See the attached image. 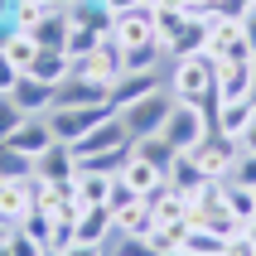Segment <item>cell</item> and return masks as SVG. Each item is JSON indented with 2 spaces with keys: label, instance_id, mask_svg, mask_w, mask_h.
<instances>
[{
  "label": "cell",
  "instance_id": "6da1fadb",
  "mask_svg": "<svg viewBox=\"0 0 256 256\" xmlns=\"http://www.w3.org/2000/svg\"><path fill=\"white\" fill-rule=\"evenodd\" d=\"M170 92L179 102H198V106L218 112V63L208 54L170 58Z\"/></svg>",
  "mask_w": 256,
  "mask_h": 256
},
{
  "label": "cell",
  "instance_id": "7a4b0ae2",
  "mask_svg": "<svg viewBox=\"0 0 256 256\" xmlns=\"http://www.w3.org/2000/svg\"><path fill=\"white\" fill-rule=\"evenodd\" d=\"M160 136H164L174 150H194V145H203L213 136V112L198 106V102H179L174 97V112H170V121H164Z\"/></svg>",
  "mask_w": 256,
  "mask_h": 256
},
{
  "label": "cell",
  "instance_id": "3957f363",
  "mask_svg": "<svg viewBox=\"0 0 256 256\" xmlns=\"http://www.w3.org/2000/svg\"><path fill=\"white\" fill-rule=\"evenodd\" d=\"M170 112H174V92H150V97H140L136 106H126V112H116L121 121H126V130H130V140H140V136H160L164 130V121H170Z\"/></svg>",
  "mask_w": 256,
  "mask_h": 256
},
{
  "label": "cell",
  "instance_id": "277c9868",
  "mask_svg": "<svg viewBox=\"0 0 256 256\" xmlns=\"http://www.w3.org/2000/svg\"><path fill=\"white\" fill-rule=\"evenodd\" d=\"M106 116H116L112 102H97V106H54L48 112V126H54V140H82L92 126H102Z\"/></svg>",
  "mask_w": 256,
  "mask_h": 256
},
{
  "label": "cell",
  "instance_id": "5b68a950",
  "mask_svg": "<svg viewBox=\"0 0 256 256\" xmlns=\"http://www.w3.org/2000/svg\"><path fill=\"white\" fill-rule=\"evenodd\" d=\"M72 72H78V78H97V82H116V78L126 72V48L106 34L87 58H72Z\"/></svg>",
  "mask_w": 256,
  "mask_h": 256
},
{
  "label": "cell",
  "instance_id": "8992f818",
  "mask_svg": "<svg viewBox=\"0 0 256 256\" xmlns=\"http://www.w3.org/2000/svg\"><path fill=\"white\" fill-rule=\"evenodd\" d=\"M237 155H242V140H232V136H222V130H213L203 145H194V160H198V170L208 174V179H228Z\"/></svg>",
  "mask_w": 256,
  "mask_h": 256
},
{
  "label": "cell",
  "instance_id": "52a82bcc",
  "mask_svg": "<svg viewBox=\"0 0 256 256\" xmlns=\"http://www.w3.org/2000/svg\"><path fill=\"white\" fill-rule=\"evenodd\" d=\"M130 145V130H126V121L121 116H106L102 126H92L82 136V140H72V155L78 160H87V155H106V150H126Z\"/></svg>",
  "mask_w": 256,
  "mask_h": 256
},
{
  "label": "cell",
  "instance_id": "ba28073f",
  "mask_svg": "<svg viewBox=\"0 0 256 256\" xmlns=\"http://www.w3.org/2000/svg\"><path fill=\"white\" fill-rule=\"evenodd\" d=\"M256 58H228L218 63V102H252Z\"/></svg>",
  "mask_w": 256,
  "mask_h": 256
},
{
  "label": "cell",
  "instance_id": "9c48e42d",
  "mask_svg": "<svg viewBox=\"0 0 256 256\" xmlns=\"http://www.w3.org/2000/svg\"><path fill=\"white\" fill-rule=\"evenodd\" d=\"M112 39L121 48H140V44L155 39V5H136V10L116 14L112 20Z\"/></svg>",
  "mask_w": 256,
  "mask_h": 256
},
{
  "label": "cell",
  "instance_id": "30bf717a",
  "mask_svg": "<svg viewBox=\"0 0 256 256\" xmlns=\"http://www.w3.org/2000/svg\"><path fill=\"white\" fill-rule=\"evenodd\" d=\"M34 179H44V184H72V179H78V155H72V145L54 140L44 155H34Z\"/></svg>",
  "mask_w": 256,
  "mask_h": 256
},
{
  "label": "cell",
  "instance_id": "8fae6325",
  "mask_svg": "<svg viewBox=\"0 0 256 256\" xmlns=\"http://www.w3.org/2000/svg\"><path fill=\"white\" fill-rule=\"evenodd\" d=\"M97 102H112V82L68 72V82H58V102L54 106H97Z\"/></svg>",
  "mask_w": 256,
  "mask_h": 256
},
{
  "label": "cell",
  "instance_id": "7c38bea8",
  "mask_svg": "<svg viewBox=\"0 0 256 256\" xmlns=\"http://www.w3.org/2000/svg\"><path fill=\"white\" fill-rule=\"evenodd\" d=\"M160 72L150 68V72H121V78H116L112 82V106L116 112H126V106H136V102L140 97H150V92H160Z\"/></svg>",
  "mask_w": 256,
  "mask_h": 256
},
{
  "label": "cell",
  "instance_id": "4fadbf2b",
  "mask_svg": "<svg viewBox=\"0 0 256 256\" xmlns=\"http://www.w3.org/2000/svg\"><path fill=\"white\" fill-rule=\"evenodd\" d=\"M29 208H34V174L29 179H0V218L20 222Z\"/></svg>",
  "mask_w": 256,
  "mask_h": 256
},
{
  "label": "cell",
  "instance_id": "5bb4252c",
  "mask_svg": "<svg viewBox=\"0 0 256 256\" xmlns=\"http://www.w3.org/2000/svg\"><path fill=\"white\" fill-rule=\"evenodd\" d=\"M10 97L20 102L29 116H48V112H54V102H58V87H54V82H39V78H29V72H24Z\"/></svg>",
  "mask_w": 256,
  "mask_h": 256
},
{
  "label": "cell",
  "instance_id": "9a60e30c",
  "mask_svg": "<svg viewBox=\"0 0 256 256\" xmlns=\"http://www.w3.org/2000/svg\"><path fill=\"white\" fill-rule=\"evenodd\" d=\"M5 145L24 150V155H44V150L54 145V126H48V116H24V121H20V130H14Z\"/></svg>",
  "mask_w": 256,
  "mask_h": 256
},
{
  "label": "cell",
  "instance_id": "2e32d148",
  "mask_svg": "<svg viewBox=\"0 0 256 256\" xmlns=\"http://www.w3.org/2000/svg\"><path fill=\"white\" fill-rule=\"evenodd\" d=\"M203 48H208V14H188V24L164 44L170 58H188V54H203Z\"/></svg>",
  "mask_w": 256,
  "mask_h": 256
},
{
  "label": "cell",
  "instance_id": "e0dca14e",
  "mask_svg": "<svg viewBox=\"0 0 256 256\" xmlns=\"http://www.w3.org/2000/svg\"><path fill=\"white\" fill-rule=\"evenodd\" d=\"M68 29H72V14L54 5V10L39 14V24L29 29V34H34V44H39V48H63V44H68Z\"/></svg>",
  "mask_w": 256,
  "mask_h": 256
},
{
  "label": "cell",
  "instance_id": "ac0fdd59",
  "mask_svg": "<svg viewBox=\"0 0 256 256\" xmlns=\"http://www.w3.org/2000/svg\"><path fill=\"white\" fill-rule=\"evenodd\" d=\"M150 232H155V208L145 198L116 208V237H150Z\"/></svg>",
  "mask_w": 256,
  "mask_h": 256
},
{
  "label": "cell",
  "instance_id": "d6986e66",
  "mask_svg": "<svg viewBox=\"0 0 256 256\" xmlns=\"http://www.w3.org/2000/svg\"><path fill=\"white\" fill-rule=\"evenodd\" d=\"M252 116H256V102H218L213 130H222V136H232V140H242V130L252 126Z\"/></svg>",
  "mask_w": 256,
  "mask_h": 256
},
{
  "label": "cell",
  "instance_id": "ffe728a7",
  "mask_svg": "<svg viewBox=\"0 0 256 256\" xmlns=\"http://www.w3.org/2000/svg\"><path fill=\"white\" fill-rule=\"evenodd\" d=\"M72 72V58L63 54V48H39V58H34V68H29V78H39V82H68Z\"/></svg>",
  "mask_w": 256,
  "mask_h": 256
},
{
  "label": "cell",
  "instance_id": "44dd1931",
  "mask_svg": "<svg viewBox=\"0 0 256 256\" xmlns=\"http://www.w3.org/2000/svg\"><path fill=\"white\" fill-rule=\"evenodd\" d=\"M112 184L116 174H102V170H78V179H72V188H78V203H106L112 198Z\"/></svg>",
  "mask_w": 256,
  "mask_h": 256
},
{
  "label": "cell",
  "instance_id": "7402d4cb",
  "mask_svg": "<svg viewBox=\"0 0 256 256\" xmlns=\"http://www.w3.org/2000/svg\"><path fill=\"white\" fill-rule=\"evenodd\" d=\"M0 54L10 58L20 72H29V68H34V58H39V44H34V34H29V29H10V34H5V44H0Z\"/></svg>",
  "mask_w": 256,
  "mask_h": 256
},
{
  "label": "cell",
  "instance_id": "603a6c76",
  "mask_svg": "<svg viewBox=\"0 0 256 256\" xmlns=\"http://www.w3.org/2000/svg\"><path fill=\"white\" fill-rule=\"evenodd\" d=\"M164 179H170V188H179V194H194V188H198L203 179H208V174L198 170V160H194V150H179Z\"/></svg>",
  "mask_w": 256,
  "mask_h": 256
},
{
  "label": "cell",
  "instance_id": "cb8c5ba5",
  "mask_svg": "<svg viewBox=\"0 0 256 256\" xmlns=\"http://www.w3.org/2000/svg\"><path fill=\"white\" fill-rule=\"evenodd\" d=\"M130 155L150 160V164H155L160 174H170V164H174V155H179V150H174V145L164 140V136H140V140H130Z\"/></svg>",
  "mask_w": 256,
  "mask_h": 256
},
{
  "label": "cell",
  "instance_id": "d4e9b609",
  "mask_svg": "<svg viewBox=\"0 0 256 256\" xmlns=\"http://www.w3.org/2000/svg\"><path fill=\"white\" fill-rule=\"evenodd\" d=\"M121 179H126V184L136 188L140 198H145V194H150L155 184H164V174H160L155 164H150V160H140V155H130L126 164H121Z\"/></svg>",
  "mask_w": 256,
  "mask_h": 256
},
{
  "label": "cell",
  "instance_id": "484cf974",
  "mask_svg": "<svg viewBox=\"0 0 256 256\" xmlns=\"http://www.w3.org/2000/svg\"><path fill=\"white\" fill-rule=\"evenodd\" d=\"M222 198H228V208H232V218H237V222L256 218V188H246V184H228V179H222Z\"/></svg>",
  "mask_w": 256,
  "mask_h": 256
},
{
  "label": "cell",
  "instance_id": "4316f807",
  "mask_svg": "<svg viewBox=\"0 0 256 256\" xmlns=\"http://www.w3.org/2000/svg\"><path fill=\"white\" fill-rule=\"evenodd\" d=\"M68 14H72V24H87V29H102V34H112V20H116L112 10H102L97 0H78V5H72Z\"/></svg>",
  "mask_w": 256,
  "mask_h": 256
},
{
  "label": "cell",
  "instance_id": "83f0119b",
  "mask_svg": "<svg viewBox=\"0 0 256 256\" xmlns=\"http://www.w3.org/2000/svg\"><path fill=\"white\" fill-rule=\"evenodd\" d=\"M184 252H194V256H222V252H228V237H222V232H208V228H188Z\"/></svg>",
  "mask_w": 256,
  "mask_h": 256
},
{
  "label": "cell",
  "instance_id": "f1b7e54d",
  "mask_svg": "<svg viewBox=\"0 0 256 256\" xmlns=\"http://www.w3.org/2000/svg\"><path fill=\"white\" fill-rule=\"evenodd\" d=\"M34 174V155L14 150V145H0V179H29Z\"/></svg>",
  "mask_w": 256,
  "mask_h": 256
},
{
  "label": "cell",
  "instance_id": "f546056e",
  "mask_svg": "<svg viewBox=\"0 0 256 256\" xmlns=\"http://www.w3.org/2000/svg\"><path fill=\"white\" fill-rule=\"evenodd\" d=\"M102 39H106V34H102V29H87V24H72V29H68V44H63V54H68V58H87V54H92V48H97Z\"/></svg>",
  "mask_w": 256,
  "mask_h": 256
},
{
  "label": "cell",
  "instance_id": "4dcf8cb0",
  "mask_svg": "<svg viewBox=\"0 0 256 256\" xmlns=\"http://www.w3.org/2000/svg\"><path fill=\"white\" fill-rule=\"evenodd\" d=\"M184 24H188V10H174V5H155V39H164V44H170Z\"/></svg>",
  "mask_w": 256,
  "mask_h": 256
},
{
  "label": "cell",
  "instance_id": "1f68e13d",
  "mask_svg": "<svg viewBox=\"0 0 256 256\" xmlns=\"http://www.w3.org/2000/svg\"><path fill=\"white\" fill-rule=\"evenodd\" d=\"M24 116H29V112H24L14 97H0V145H5L14 130H20V121H24Z\"/></svg>",
  "mask_w": 256,
  "mask_h": 256
},
{
  "label": "cell",
  "instance_id": "d6a6232c",
  "mask_svg": "<svg viewBox=\"0 0 256 256\" xmlns=\"http://www.w3.org/2000/svg\"><path fill=\"white\" fill-rule=\"evenodd\" d=\"M5 246H10V256H44V242H39V237H29L24 228H10V232H5Z\"/></svg>",
  "mask_w": 256,
  "mask_h": 256
},
{
  "label": "cell",
  "instance_id": "836d02e7",
  "mask_svg": "<svg viewBox=\"0 0 256 256\" xmlns=\"http://www.w3.org/2000/svg\"><path fill=\"white\" fill-rule=\"evenodd\" d=\"M228 184H246V188H256V155H252V150H242V155L232 160Z\"/></svg>",
  "mask_w": 256,
  "mask_h": 256
},
{
  "label": "cell",
  "instance_id": "e575fe53",
  "mask_svg": "<svg viewBox=\"0 0 256 256\" xmlns=\"http://www.w3.org/2000/svg\"><path fill=\"white\" fill-rule=\"evenodd\" d=\"M116 256H160L150 237H116Z\"/></svg>",
  "mask_w": 256,
  "mask_h": 256
},
{
  "label": "cell",
  "instance_id": "d590c367",
  "mask_svg": "<svg viewBox=\"0 0 256 256\" xmlns=\"http://www.w3.org/2000/svg\"><path fill=\"white\" fill-rule=\"evenodd\" d=\"M20 78H24V72H20V68L10 63V58L0 54V97H10L14 87H20Z\"/></svg>",
  "mask_w": 256,
  "mask_h": 256
},
{
  "label": "cell",
  "instance_id": "8d00e7d4",
  "mask_svg": "<svg viewBox=\"0 0 256 256\" xmlns=\"http://www.w3.org/2000/svg\"><path fill=\"white\" fill-rule=\"evenodd\" d=\"M222 256H256V246L237 232V237H228V252H222Z\"/></svg>",
  "mask_w": 256,
  "mask_h": 256
},
{
  "label": "cell",
  "instance_id": "74e56055",
  "mask_svg": "<svg viewBox=\"0 0 256 256\" xmlns=\"http://www.w3.org/2000/svg\"><path fill=\"white\" fill-rule=\"evenodd\" d=\"M242 39L252 44V54H256V5H252V10L242 14Z\"/></svg>",
  "mask_w": 256,
  "mask_h": 256
},
{
  "label": "cell",
  "instance_id": "f35d334b",
  "mask_svg": "<svg viewBox=\"0 0 256 256\" xmlns=\"http://www.w3.org/2000/svg\"><path fill=\"white\" fill-rule=\"evenodd\" d=\"M102 10H112V14H126V10H136V5H145V0H97Z\"/></svg>",
  "mask_w": 256,
  "mask_h": 256
},
{
  "label": "cell",
  "instance_id": "ab89813d",
  "mask_svg": "<svg viewBox=\"0 0 256 256\" xmlns=\"http://www.w3.org/2000/svg\"><path fill=\"white\" fill-rule=\"evenodd\" d=\"M242 150H252V155H256V116H252V126L242 130Z\"/></svg>",
  "mask_w": 256,
  "mask_h": 256
},
{
  "label": "cell",
  "instance_id": "60d3db41",
  "mask_svg": "<svg viewBox=\"0 0 256 256\" xmlns=\"http://www.w3.org/2000/svg\"><path fill=\"white\" fill-rule=\"evenodd\" d=\"M242 237H246V242L256 246V218H246V222H242Z\"/></svg>",
  "mask_w": 256,
  "mask_h": 256
},
{
  "label": "cell",
  "instance_id": "b9f144b4",
  "mask_svg": "<svg viewBox=\"0 0 256 256\" xmlns=\"http://www.w3.org/2000/svg\"><path fill=\"white\" fill-rule=\"evenodd\" d=\"M10 10H14V0H0V20H10Z\"/></svg>",
  "mask_w": 256,
  "mask_h": 256
},
{
  "label": "cell",
  "instance_id": "7bdbcfd3",
  "mask_svg": "<svg viewBox=\"0 0 256 256\" xmlns=\"http://www.w3.org/2000/svg\"><path fill=\"white\" fill-rule=\"evenodd\" d=\"M160 5H174V10H188V0H160Z\"/></svg>",
  "mask_w": 256,
  "mask_h": 256
},
{
  "label": "cell",
  "instance_id": "ee69618b",
  "mask_svg": "<svg viewBox=\"0 0 256 256\" xmlns=\"http://www.w3.org/2000/svg\"><path fill=\"white\" fill-rule=\"evenodd\" d=\"M54 5H58V10H72V5H78V0H54Z\"/></svg>",
  "mask_w": 256,
  "mask_h": 256
},
{
  "label": "cell",
  "instance_id": "f6af8a7d",
  "mask_svg": "<svg viewBox=\"0 0 256 256\" xmlns=\"http://www.w3.org/2000/svg\"><path fill=\"white\" fill-rule=\"evenodd\" d=\"M10 228H14V222H0V242H5V232H10Z\"/></svg>",
  "mask_w": 256,
  "mask_h": 256
},
{
  "label": "cell",
  "instance_id": "bcb514c9",
  "mask_svg": "<svg viewBox=\"0 0 256 256\" xmlns=\"http://www.w3.org/2000/svg\"><path fill=\"white\" fill-rule=\"evenodd\" d=\"M174 256H194V252H174Z\"/></svg>",
  "mask_w": 256,
  "mask_h": 256
},
{
  "label": "cell",
  "instance_id": "7dc6e473",
  "mask_svg": "<svg viewBox=\"0 0 256 256\" xmlns=\"http://www.w3.org/2000/svg\"><path fill=\"white\" fill-rule=\"evenodd\" d=\"M252 102H256V82H252Z\"/></svg>",
  "mask_w": 256,
  "mask_h": 256
},
{
  "label": "cell",
  "instance_id": "c3c4849f",
  "mask_svg": "<svg viewBox=\"0 0 256 256\" xmlns=\"http://www.w3.org/2000/svg\"><path fill=\"white\" fill-rule=\"evenodd\" d=\"M246 5H256V0H246Z\"/></svg>",
  "mask_w": 256,
  "mask_h": 256
}]
</instances>
